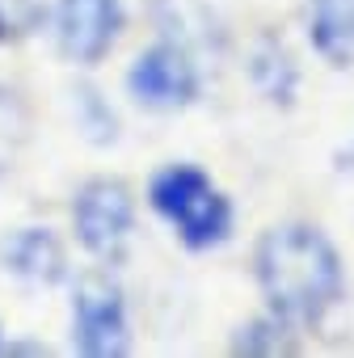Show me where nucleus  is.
I'll return each mask as SVG.
<instances>
[{"label": "nucleus", "instance_id": "1", "mask_svg": "<svg viewBox=\"0 0 354 358\" xmlns=\"http://www.w3.org/2000/svg\"><path fill=\"white\" fill-rule=\"evenodd\" d=\"M253 266L270 312L287 324H316L341 299L337 249L308 224L270 228L257 241Z\"/></svg>", "mask_w": 354, "mask_h": 358}, {"label": "nucleus", "instance_id": "2", "mask_svg": "<svg viewBox=\"0 0 354 358\" xmlns=\"http://www.w3.org/2000/svg\"><path fill=\"white\" fill-rule=\"evenodd\" d=\"M148 199L156 215L169 220V228L190 249H215L232 232V203L211 186V177L194 164H169L152 177Z\"/></svg>", "mask_w": 354, "mask_h": 358}, {"label": "nucleus", "instance_id": "3", "mask_svg": "<svg viewBox=\"0 0 354 358\" xmlns=\"http://www.w3.org/2000/svg\"><path fill=\"white\" fill-rule=\"evenodd\" d=\"M72 345L85 358H118L131 350L122 287L106 270H89L72 291Z\"/></svg>", "mask_w": 354, "mask_h": 358}, {"label": "nucleus", "instance_id": "4", "mask_svg": "<svg viewBox=\"0 0 354 358\" xmlns=\"http://www.w3.org/2000/svg\"><path fill=\"white\" fill-rule=\"evenodd\" d=\"M72 228H76V241L93 257H101V262L122 257L131 228H135L131 190L118 177H93V182H85L72 199Z\"/></svg>", "mask_w": 354, "mask_h": 358}, {"label": "nucleus", "instance_id": "5", "mask_svg": "<svg viewBox=\"0 0 354 358\" xmlns=\"http://www.w3.org/2000/svg\"><path fill=\"white\" fill-rule=\"evenodd\" d=\"M127 89L148 110H182L199 97V64L177 43H152L148 51L135 55Z\"/></svg>", "mask_w": 354, "mask_h": 358}, {"label": "nucleus", "instance_id": "6", "mask_svg": "<svg viewBox=\"0 0 354 358\" xmlns=\"http://www.w3.org/2000/svg\"><path fill=\"white\" fill-rule=\"evenodd\" d=\"M55 47L68 64L93 68L110 55L122 30V5L118 0H55Z\"/></svg>", "mask_w": 354, "mask_h": 358}, {"label": "nucleus", "instance_id": "7", "mask_svg": "<svg viewBox=\"0 0 354 358\" xmlns=\"http://www.w3.org/2000/svg\"><path fill=\"white\" fill-rule=\"evenodd\" d=\"M0 270L34 287H55L68 278V253L51 228H13L0 241Z\"/></svg>", "mask_w": 354, "mask_h": 358}, {"label": "nucleus", "instance_id": "8", "mask_svg": "<svg viewBox=\"0 0 354 358\" xmlns=\"http://www.w3.org/2000/svg\"><path fill=\"white\" fill-rule=\"evenodd\" d=\"M304 26L329 68H354V0H308Z\"/></svg>", "mask_w": 354, "mask_h": 358}, {"label": "nucleus", "instance_id": "9", "mask_svg": "<svg viewBox=\"0 0 354 358\" xmlns=\"http://www.w3.org/2000/svg\"><path fill=\"white\" fill-rule=\"evenodd\" d=\"M249 76L270 101H283V106L295 97V85H299V72H295L287 47L274 38H257V47L249 55Z\"/></svg>", "mask_w": 354, "mask_h": 358}, {"label": "nucleus", "instance_id": "10", "mask_svg": "<svg viewBox=\"0 0 354 358\" xmlns=\"http://www.w3.org/2000/svg\"><path fill=\"white\" fill-rule=\"evenodd\" d=\"M295 324H287L283 316H262V320H253V324H245L241 329V337L232 341V350L236 354H287V350H295V341L287 337Z\"/></svg>", "mask_w": 354, "mask_h": 358}, {"label": "nucleus", "instance_id": "11", "mask_svg": "<svg viewBox=\"0 0 354 358\" xmlns=\"http://www.w3.org/2000/svg\"><path fill=\"white\" fill-rule=\"evenodd\" d=\"M51 17V0H0V43H17L43 30Z\"/></svg>", "mask_w": 354, "mask_h": 358}, {"label": "nucleus", "instance_id": "12", "mask_svg": "<svg viewBox=\"0 0 354 358\" xmlns=\"http://www.w3.org/2000/svg\"><path fill=\"white\" fill-rule=\"evenodd\" d=\"M76 122H80V131L93 139V143H114L118 139V118H114V110L101 101V93L97 89H76Z\"/></svg>", "mask_w": 354, "mask_h": 358}, {"label": "nucleus", "instance_id": "13", "mask_svg": "<svg viewBox=\"0 0 354 358\" xmlns=\"http://www.w3.org/2000/svg\"><path fill=\"white\" fill-rule=\"evenodd\" d=\"M0 354H5V333H0Z\"/></svg>", "mask_w": 354, "mask_h": 358}]
</instances>
